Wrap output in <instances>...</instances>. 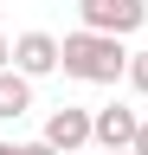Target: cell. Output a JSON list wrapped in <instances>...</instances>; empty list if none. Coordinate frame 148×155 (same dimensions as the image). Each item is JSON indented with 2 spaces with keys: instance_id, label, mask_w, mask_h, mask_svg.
I'll use <instances>...</instances> for the list:
<instances>
[{
  "instance_id": "6da1fadb",
  "label": "cell",
  "mask_w": 148,
  "mask_h": 155,
  "mask_svg": "<svg viewBox=\"0 0 148 155\" xmlns=\"http://www.w3.org/2000/svg\"><path fill=\"white\" fill-rule=\"evenodd\" d=\"M65 78H77V84H116V78H129V52L122 39H103V32H65Z\"/></svg>"
},
{
  "instance_id": "7a4b0ae2",
  "label": "cell",
  "mask_w": 148,
  "mask_h": 155,
  "mask_svg": "<svg viewBox=\"0 0 148 155\" xmlns=\"http://www.w3.org/2000/svg\"><path fill=\"white\" fill-rule=\"evenodd\" d=\"M77 19H84V32L129 39V32L148 26V0H77Z\"/></svg>"
},
{
  "instance_id": "3957f363",
  "label": "cell",
  "mask_w": 148,
  "mask_h": 155,
  "mask_svg": "<svg viewBox=\"0 0 148 155\" xmlns=\"http://www.w3.org/2000/svg\"><path fill=\"white\" fill-rule=\"evenodd\" d=\"M45 149H58V155H77L97 142V110H77V104H58L45 116V136H39Z\"/></svg>"
},
{
  "instance_id": "277c9868",
  "label": "cell",
  "mask_w": 148,
  "mask_h": 155,
  "mask_svg": "<svg viewBox=\"0 0 148 155\" xmlns=\"http://www.w3.org/2000/svg\"><path fill=\"white\" fill-rule=\"evenodd\" d=\"M13 71L39 84V78L65 71V45H58L52 32H20V39H13Z\"/></svg>"
},
{
  "instance_id": "5b68a950",
  "label": "cell",
  "mask_w": 148,
  "mask_h": 155,
  "mask_svg": "<svg viewBox=\"0 0 148 155\" xmlns=\"http://www.w3.org/2000/svg\"><path fill=\"white\" fill-rule=\"evenodd\" d=\"M135 136H142V110L129 104L97 110V155H135Z\"/></svg>"
},
{
  "instance_id": "8992f818",
  "label": "cell",
  "mask_w": 148,
  "mask_h": 155,
  "mask_svg": "<svg viewBox=\"0 0 148 155\" xmlns=\"http://www.w3.org/2000/svg\"><path fill=\"white\" fill-rule=\"evenodd\" d=\"M32 110V78H20V71H0V116H26Z\"/></svg>"
},
{
  "instance_id": "52a82bcc",
  "label": "cell",
  "mask_w": 148,
  "mask_h": 155,
  "mask_svg": "<svg viewBox=\"0 0 148 155\" xmlns=\"http://www.w3.org/2000/svg\"><path fill=\"white\" fill-rule=\"evenodd\" d=\"M129 91L148 97V45H142V52H129Z\"/></svg>"
},
{
  "instance_id": "ba28073f",
  "label": "cell",
  "mask_w": 148,
  "mask_h": 155,
  "mask_svg": "<svg viewBox=\"0 0 148 155\" xmlns=\"http://www.w3.org/2000/svg\"><path fill=\"white\" fill-rule=\"evenodd\" d=\"M0 71H13V39L0 32Z\"/></svg>"
},
{
  "instance_id": "9c48e42d",
  "label": "cell",
  "mask_w": 148,
  "mask_h": 155,
  "mask_svg": "<svg viewBox=\"0 0 148 155\" xmlns=\"http://www.w3.org/2000/svg\"><path fill=\"white\" fill-rule=\"evenodd\" d=\"M135 155H148V116H142V136H135Z\"/></svg>"
}]
</instances>
